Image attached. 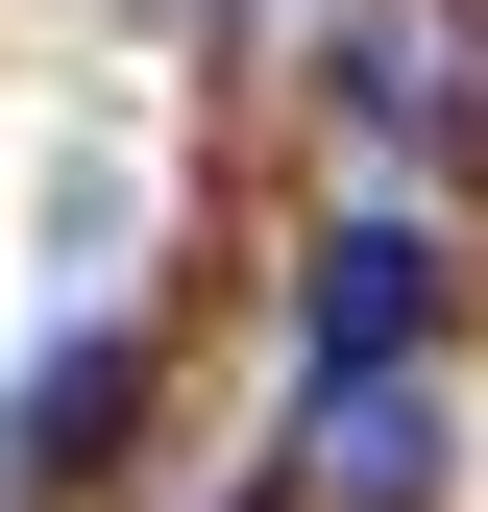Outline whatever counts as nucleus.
<instances>
[{
  "label": "nucleus",
  "instance_id": "f257e3e1",
  "mask_svg": "<svg viewBox=\"0 0 488 512\" xmlns=\"http://www.w3.org/2000/svg\"><path fill=\"white\" fill-rule=\"evenodd\" d=\"M415 342H440V244L366 196V220L318 244V391H366V366H415Z\"/></svg>",
  "mask_w": 488,
  "mask_h": 512
},
{
  "label": "nucleus",
  "instance_id": "f03ea898",
  "mask_svg": "<svg viewBox=\"0 0 488 512\" xmlns=\"http://www.w3.org/2000/svg\"><path fill=\"white\" fill-rule=\"evenodd\" d=\"M318 488H342V512H415V488H440V391H415V366L318 391Z\"/></svg>",
  "mask_w": 488,
  "mask_h": 512
},
{
  "label": "nucleus",
  "instance_id": "7ed1b4c3",
  "mask_svg": "<svg viewBox=\"0 0 488 512\" xmlns=\"http://www.w3.org/2000/svg\"><path fill=\"white\" fill-rule=\"evenodd\" d=\"M366 49V74H342V122H366V147H415V122H464V49L440 25H342Z\"/></svg>",
  "mask_w": 488,
  "mask_h": 512
}]
</instances>
